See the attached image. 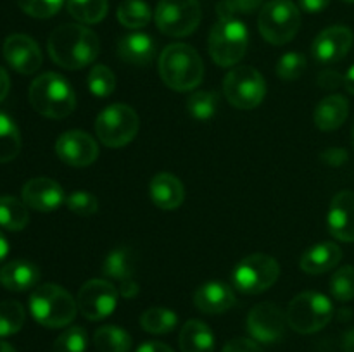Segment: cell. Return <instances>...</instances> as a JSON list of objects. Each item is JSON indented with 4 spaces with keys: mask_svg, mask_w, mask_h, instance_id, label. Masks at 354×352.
Returning a JSON list of instances; mask_svg holds the SVG:
<instances>
[{
    "mask_svg": "<svg viewBox=\"0 0 354 352\" xmlns=\"http://www.w3.org/2000/svg\"><path fill=\"white\" fill-rule=\"evenodd\" d=\"M194 304L201 313L220 314L235 304V293L227 283L207 282L194 293Z\"/></svg>",
    "mask_w": 354,
    "mask_h": 352,
    "instance_id": "cell-19",
    "label": "cell"
},
{
    "mask_svg": "<svg viewBox=\"0 0 354 352\" xmlns=\"http://www.w3.org/2000/svg\"><path fill=\"white\" fill-rule=\"evenodd\" d=\"M9 88H10L9 75H7L6 69L0 68V102H2V100L7 97V93H9Z\"/></svg>",
    "mask_w": 354,
    "mask_h": 352,
    "instance_id": "cell-48",
    "label": "cell"
},
{
    "mask_svg": "<svg viewBox=\"0 0 354 352\" xmlns=\"http://www.w3.org/2000/svg\"><path fill=\"white\" fill-rule=\"evenodd\" d=\"M93 345L99 352H130L131 337L123 328L106 324L93 333Z\"/></svg>",
    "mask_w": 354,
    "mask_h": 352,
    "instance_id": "cell-27",
    "label": "cell"
},
{
    "mask_svg": "<svg viewBox=\"0 0 354 352\" xmlns=\"http://www.w3.org/2000/svg\"><path fill=\"white\" fill-rule=\"evenodd\" d=\"M353 45V31L346 26H330L322 31L311 45L313 57L322 64H334L348 55Z\"/></svg>",
    "mask_w": 354,
    "mask_h": 352,
    "instance_id": "cell-16",
    "label": "cell"
},
{
    "mask_svg": "<svg viewBox=\"0 0 354 352\" xmlns=\"http://www.w3.org/2000/svg\"><path fill=\"white\" fill-rule=\"evenodd\" d=\"M19 9L37 19H48L55 16L66 0H16Z\"/></svg>",
    "mask_w": 354,
    "mask_h": 352,
    "instance_id": "cell-38",
    "label": "cell"
},
{
    "mask_svg": "<svg viewBox=\"0 0 354 352\" xmlns=\"http://www.w3.org/2000/svg\"><path fill=\"white\" fill-rule=\"evenodd\" d=\"M221 352H265V351H263L261 345H259L256 340H252V338L239 337V338H234V340L227 342V345H225Z\"/></svg>",
    "mask_w": 354,
    "mask_h": 352,
    "instance_id": "cell-42",
    "label": "cell"
},
{
    "mask_svg": "<svg viewBox=\"0 0 354 352\" xmlns=\"http://www.w3.org/2000/svg\"><path fill=\"white\" fill-rule=\"evenodd\" d=\"M342 251L334 242H322L313 245L301 255L299 268L308 275H324L341 262Z\"/></svg>",
    "mask_w": 354,
    "mask_h": 352,
    "instance_id": "cell-21",
    "label": "cell"
},
{
    "mask_svg": "<svg viewBox=\"0 0 354 352\" xmlns=\"http://www.w3.org/2000/svg\"><path fill=\"white\" fill-rule=\"evenodd\" d=\"M138 114L127 104L106 107L95 119V133L106 147L120 148L130 144L138 133Z\"/></svg>",
    "mask_w": 354,
    "mask_h": 352,
    "instance_id": "cell-8",
    "label": "cell"
},
{
    "mask_svg": "<svg viewBox=\"0 0 354 352\" xmlns=\"http://www.w3.org/2000/svg\"><path fill=\"white\" fill-rule=\"evenodd\" d=\"M223 93L237 109H254L265 99V78L252 66H237L225 76Z\"/></svg>",
    "mask_w": 354,
    "mask_h": 352,
    "instance_id": "cell-11",
    "label": "cell"
},
{
    "mask_svg": "<svg viewBox=\"0 0 354 352\" xmlns=\"http://www.w3.org/2000/svg\"><path fill=\"white\" fill-rule=\"evenodd\" d=\"M23 202L28 207L40 213H50L66 202L62 186L57 182L45 176L31 178L23 186Z\"/></svg>",
    "mask_w": 354,
    "mask_h": 352,
    "instance_id": "cell-17",
    "label": "cell"
},
{
    "mask_svg": "<svg viewBox=\"0 0 354 352\" xmlns=\"http://www.w3.org/2000/svg\"><path fill=\"white\" fill-rule=\"evenodd\" d=\"M349 114V102L346 97L328 95L317 104L313 113V121L322 131H334L344 124Z\"/></svg>",
    "mask_w": 354,
    "mask_h": 352,
    "instance_id": "cell-24",
    "label": "cell"
},
{
    "mask_svg": "<svg viewBox=\"0 0 354 352\" xmlns=\"http://www.w3.org/2000/svg\"><path fill=\"white\" fill-rule=\"evenodd\" d=\"M86 342L85 328L71 326L55 338L52 352H85Z\"/></svg>",
    "mask_w": 354,
    "mask_h": 352,
    "instance_id": "cell-37",
    "label": "cell"
},
{
    "mask_svg": "<svg viewBox=\"0 0 354 352\" xmlns=\"http://www.w3.org/2000/svg\"><path fill=\"white\" fill-rule=\"evenodd\" d=\"M342 351L344 352H354V328L349 330L348 333L342 338Z\"/></svg>",
    "mask_w": 354,
    "mask_h": 352,
    "instance_id": "cell-49",
    "label": "cell"
},
{
    "mask_svg": "<svg viewBox=\"0 0 354 352\" xmlns=\"http://www.w3.org/2000/svg\"><path fill=\"white\" fill-rule=\"evenodd\" d=\"M26 313L23 304L16 300L0 302V337H10L23 328Z\"/></svg>",
    "mask_w": 354,
    "mask_h": 352,
    "instance_id": "cell-34",
    "label": "cell"
},
{
    "mask_svg": "<svg viewBox=\"0 0 354 352\" xmlns=\"http://www.w3.org/2000/svg\"><path fill=\"white\" fill-rule=\"evenodd\" d=\"M318 85L325 90H335L344 85V76L341 72L334 71V69H327V71H322L320 76H318Z\"/></svg>",
    "mask_w": 354,
    "mask_h": 352,
    "instance_id": "cell-44",
    "label": "cell"
},
{
    "mask_svg": "<svg viewBox=\"0 0 354 352\" xmlns=\"http://www.w3.org/2000/svg\"><path fill=\"white\" fill-rule=\"evenodd\" d=\"M156 55V41L147 33L127 35L118 41V57L131 66H147Z\"/></svg>",
    "mask_w": 354,
    "mask_h": 352,
    "instance_id": "cell-23",
    "label": "cell"
},
{
    "mask_svg": "<svg viewBox=\"0 0 354 352\" xmlns=\"http://www.w3.org/2000/svg\"><path fill=\"white\" fill-rule=\"evenodd\" d=\"M0 352H16V349L10 344H7V342L0 340Z\"/></svg>",
    "mask_w": 354,
    "mask_h": 352,
    "instance_id": "cell-52",
    "label": "cell"
},
{
    "mask_svg": "<svg viewBox=\"0 0 354 352\" xmlns=\"http://www.w3.org/2000/svg\"><path fill=\"white\" fill-rule=\"evenodd\" d=\"M259 33L268 43L286 45L301 28V10L290 0H272L261 7L258 17Z\"/></svg>",
    "mask_w": 354,
    "mask_h": 352,
    "instance_id": "cell-7",
    "label": "cell"
},
{
    "mask_svg": "<svg viewBox=\"0 0 354 352\" xmlns=\"http://www.w3.org/2000/svg\"><path fill=\"white\" fill-rule=\"evenodd\" d=\"M328 230L341 242H354V192L342 190L335 193L328 207Z\"/></svg>",
    "mask_w": 354,
    "mask_h": 352,
    "instance_id": "cell-18",
    "label": "cell"
},
{
    "mask_svg": "<svg viewBox=\"0 0 354 352\" xmlns=\"http://www.w3.org/2000/svg\"><path fill=\"white\" fill-rule=\"evenodd\" d=\"M30 104L38 114L50 119L68 117L76 107V95L64 76L57 72H44L30 85Z\"/></svg>",
    "mask_w": 354,
    "mask_h": 352,
    "instance_id": "cell-3",
    "label": "cell"
},
{
    "mask_svg": "<svg viewBox=\"0 0 354 352\" xmlns=\"http://www.w3.org/2000/svg\"><path fill=\"white\" fill-rule=\"evenodd\" d=\"M86 83H88V90L92 95L104 99V97H109L116 88V76L107 66L95 64L90 69Z\"/></svg>",
    "mask_w": 354,
    "mask_h": 352,
    "instance_id": "cell-35",
    "label": "cell"
},
{
    "mask_svg": "<svg viewBox=\"0 0 354 352\" xmlns=\"http://www.w3.org/2000/svg\"><path fill=\"white\" fill-rule=\"evenodd\" d=\"M7 254H9V242H7L6 235L0 231V262L7 257Z\"/></svg>",
    "mask_w": 354,
    "mask_h": 352,
    "instance_id": "cell-51",
    "label": "cell"
},
{
    "mask_svg": "<svg viewBox=\"0 0 354 352\" xmlns=\"http://www.w3.org/2000/svg\"><path fill=\"white\" fill-rule=\"evenodd\" d=\"M135 269H137V259L128 247H120L111 251L106 255L102 264V273L109 278L118 280L120 283L133 280Z\"/></svg>",
    "mask_w": 354,
    "mask_h": 352,
    "instance_id": "cell-26",
    "label": "cell"
},
{
    "mask_svg": "<svg viewBox=\"0 0 354 352\" xmlns=\"http://www.w3.org/2000/svg\"><path fill=\"white\" fill-rule=\"evenodd\" d=\"M322 162H325L327 166H332V168H339V166L346 164L348 162V152L342 147H330L325 148L320 154Z\"/></svg>",
    "mask_w": 354,
    "mask_h": 352,
    "instance_id": "cell-43",
    "label": "cell"
},
{
    "mask_svg": "<svg viewBox=\"0 0 354 352\" xmlns=\"http://www.w3.org/2000/svg\"><path fill=\"white\" fill-rule=\"evenodd\" d=\"M351 140H353V148H354V121H353V130H351Z\"/></svg>",
    "mask_w": 354,
    "mask_h": 352,
    "instance_id": "cell-53",
    "label": "cell"
},
{
    "mask_svg": "<svg viewBox=\"0 0 354 352\" xmlns=\"http://www.w3.org/2000/svg\"><path fill=\"white\" fill-rule=\"evenodd\" d=\"M76 306L83 317L100 321L111 316L118 306V290L107 280H88L76 295Z\"/></svg>",
    "mask_w": 354,
    "mask_h": 352,
    "instance_id": "cell-12",
    "label": "cell"
},
{
    "mask_svg": "<svg viewBox=\"0 0 354 352\" xmlns=\"http://www.w3.org/2000/svg\"><path fill=\"white\" fill-rule=\"evenodd\" d=\"M26 204L16 197H0V226L9 231H21L30 221Z\"/></svg>",
    "mask_w": 354,
    "mask_h": 352,
    "instance_id": "cell-28",
    "label": "cell"
},
{
    "mask_svg": "<svg viewBox=\"0 0 354 352\" xmlns=\"http://www.w3.org/2000/svg\"><path fill=\"white\" fill-rule=\"evenodd\" d=\"M152 10L144 0H123L118 7V21L124 28L138 30L151 23Z\"/></svg>",
    "mask_w": 354,
    "mask_h": 352,
    "instance_id": "cell-30",
    "label": "cell"
},
{
    "mask_svg": "<svg viewBox=\"0 0 354 352\" xmlns=\"http://www.w3.org/2000/svg\"><path fill=\"white\" fill-rule=\"evenodd\" d=\"M265 0H221L216 7L220 19H237L242 14H252Z\"/></svg>",
    "mask_w": 354,
    "mask_h": 352,
    "instance_id": "cell-40",
    "label": "cell"
},
{
    "mask_svg": "<svg viewBox=\"0 0 354 352\" xmlns=\"http://www.w3.org/2000/svg\"><path fill=\"white\" fill-rule=\"evenodd\" d=\"M249 43V31L241 19H218L211 28L207 48L220 68H230L242 61Z\"/></svg>",
    "mask_w": 354,
    "mask_h": 352,
    "instance_id": "cell-5",
    "label": "cell"
},
{
    "mask_svg": "<svg viewBox=\"0 0 354 352\" xmlns=\"http://www.w3.org/2000/svg\"><path fill=\"white\" fill-rule=\"evenodd\" d=\"M178 344L182 352H214V335L206 323L190 320L180 330Z\"/></svg>",
    "mask_w": 354,
    "mask_h": 352,
    "instance_id": "cell-25",
    "label": "cell"
},
{
    "mask_svg": "<svg viewBox=\"0 0 354 352\" xmlns=\"http://www.w3.org/2000/svg\"><path fill=\"white\" fill-rule=\"evenodd\" d=\"M21 152V133L7 114L0 113V162H9Z\"/></svg>",
    "mask_w": 354,
    "mask_h": 352,
    "instance_id": "cell-32",
    "label": "cell"
},
{
    "mask_svg": "<svg viewBox=\"0 0 354 352\" xmlns=\"http://www.w3.org/2000/svg\"><path fill=\"white\" fill-rule=\"evenodd\" d=\"M159 75L162 83L171 90L189 92L203 81V59L190 45L171 43L159 55Z\"/></svg>",
    "mask_w": 354,
    "mask_h": 352,
    "instance_id": "cell-2",
    "label": "cell"
},
{
    "mask_svg": "<svg viewBox=\"0 0 354 352\" xmlns=\"http://www.w3.org/2000/svg\"><path fill=\"white\" fill-rule=\"evenodd\" d=\"M40 280V269L26 259H14L0 269V285L12 292L33 289Z\"/></svg>",
    "mask_w": 354,
    "mask_h": 352,
    "instance_id": "cell-22",
    "label": "cell"
},
{
    "mask_svg": "<svg viewBox=\"0 0 354 352\" xmlns=\"http://www.w3.org/2000/svg\"><path fill=\"white\" fill-rule=\"evenodd\" d=\"M135 352H175L169 345L162 344V342H145Z\"/></svg>",
    "mask_w": 354,
    "mask_h": 352,
    "instance_id": "cell-46",
    "label": "cell"
},
{
    "mask_svg": "<svg viewBox=\"0 0 354 352\" xmlns=\"http://www.w3.org/2000/svg\"><path fill=\"white\" fill-rule=\"evenodd\" d=\"M55 154L62 162L73 168H86L99 157V145L95 138L82 130L62 133L55 141Z\"/></svg>",
    "mask_w": 354,
    "mask_h": 352,
    "instance_id": "cell-14",
    "label": "cell"
},
{
    "mask_svg": "<svg viewBox=\"0 0 354 352\" xmlns=\"http://www.w3.org/2000/svg\"><path fill=\"white\" fill-rule=\"evenodd\" d=\"M68 12L83 24H95L106 17L109 10L107 0H66Z\"/></svg>",
    "mask_w": 354,
    "mask_h": 352,
    "instance_id": "cell-29",
    "label": "cell"
},
{
    "mask_svg": "<svg viewBox=\"0 0 354 352\" xmlns=\"http://www.w3.org/2000/svg\"><path fill=\"white\" fill-rule=\"evenodd\" d=\"M176 323H178V316L171 309H165V307H151L144 311L140 316V326L154 335L169 333L175 330Z\"/></svg>",
    "mask_w": 354,
    "mask_h": 352,
    "instance_id": "cell-31",
    "label": "cell"
},
{
    "mask_svg": "<svg viewBox=\"0 0 354 352\" xmlns=\"http://www.w3.org/2000/svg\"><path fill=\"white\" fill-rule=\"evenodd\" d=\"M201 17L203 9L199 0H159L154 10L158 30L173 38L194 33L201 24Z\"/></svg>",
    "mask_w": 354,
    "mask_h": 352,
    "instance_id": "cell-9",
    "label": "cell"
},
{
    "mask_svg": "<svg viewBox=\"0 0 354 352\" xmlns=\"http://www.w3.org/2000/svg\"><path fill=\"white\" fill-rule=\"evenodd\" d=\"M280 276V264L268 254H251L242 259L232 273L237 290L249 295L266 292Z\"/></svg>",
    "mask_w": 354,
    "mask_h": 352,
    "instance_id": "cell-10",
    "label": "cell"
},
{
    "mask_svg": "<svg viewBox=\"0 0 354 352\" xmlns=\"http://www.w3.org/2000/svg\"><path fill=\"white\" fill-rule=\"evenodd\" d=\"M48 55L61 68L76 71L90 66L99 55V37L83 24H61L48 37Z\"/></svg>",
    "mask_w": 354,
    "mask_h": 352,
    "instance_id": "cell-1",
    "label": "cell"
},
{
    "mask_svg": "<svg viewBox=\"0 0 354 352\" xmlns=\"http://www.w3.org/2000/svg\"><path fill=\"white\" fill-rule=\"evenodd\" d=\"M120 293L124 297V299H133L138 293V283L135 280H128V282H123L120 286Z\"/></svg>",
    "mask_w": 354,
    "mask_h": 352,
    "instance_id": "cell-47",
    "label": "cell"
},
{
    "mask_svg": "<svg viewBox=\"0 0 354 352\" xmlns=\"http://www.w3.org/2000/svg\"><path fill=\"white\" fill-rule=\"evenodd\" d=\"M3 57L14 71L21 75H33L40 69L41 52L37 41L23 33H14L3 41Z\"/></svg>",
    "mask_w": 354,
    "mask_h": 352,
    "instance_id": "cell-15",
    "label": "cell"
},
{
    "mask_svg": "<svg viewBox=\"0 0 354 352\" xmlns=\"http://www.w3.org/2000/svg\"><path fill=\"white\" fill-rule=\"evenodd\" d=\"M344 86L348 88L349 93L354 95V64L348 69V72L344 75Z\"/></svg>",
    "mask_w": 354,
    "mask_h": 352,
    "instance_id": "cell-50",
    "label": "cell"
},
{
    "mask_svg": "<svg viewBox=\"0 0 354 352\" xmlns=\"http://www.w3.org/2000/svg\"><path fill=\"white\" fill-rule=\"evenodd\" d=\"M304 69H306V57L299 52H287L277 64V75L286 81H294L303 75Z\"/></svg>",
    "mask_w": 354,
    "mask_h": 352,
    "instance_id": "cell-39",
    "label": "cell"
},
{
    "mask_svg": "<svg viewBox=\"0 0 354 352\" xmlns=\"http://www.w3.org/2000/svg\"><path fill=\"white\" fill-rule=\"evenodd\" d=\"M149 195L152 202L165 211L178 209L185 199V190L182 182L171 173H159L151 179L149 185Z\"/></svg>",
    "mask_w": 354,
    "mask_h": 352,
    "instance_id": "cell-20",
    "label": "cell"
},
{
    "mask_svg": "<svg viewBox=\"0 0 354 352\" xmlns=\"http://www.w3.org/2000/svg\"><path fill=\"white\" fill-rule=\"evenodd\" d=\"M328 3H330V0H299L301 9L310 14L322 12V10L327 9Z\"/></svg>",
    "mask_w": 354,
    "mask_h": 352,
    "instance_id": "cell-45",
    "label": "cell"
},
{
    "mask_svg": "<svg viewBox=\"0 0 354 352\" xmlns=\"http://www.w3.org/2000/svg\"><path fill=\"white\" fill-rule=\"evenodd\" d=\"M287 323L294 331L303 335L315 333L330 323L334 306L320 292H303L290 300L287 307Z\"/></svg>",
    "mask_w": 354,
    "mask_h": 352,
    "instance_id": "cell-6",
    "label": "cell"
},
{
    "mask_svg": "<svg viewBox=\"0 0 354 352\" xmlns=\"http://www.w3.org/2000/svg\"><path fill=\"white\" fill-rule=\"evenodd\" d=\"M287 314L272 302L256 304L248 314L249 335L261 344H277L283 338L287 330Z\"/></svg>",
    "mask_w": 354,
    "mask_h": 352,
    "instance_id": "cell-13",
    "label": "cell"
},
{
    "mask_svg": "<svg viewBox=\"0 0 354 352\" xmlns=\"http://www.w3.org/2000/svg\"><path fill=\"white\" fill-rule=\"evenodd\" d=\"M218 107H220V95L213 90L194 92L187 99V109L197 121H209L216 114Z\"/></svg>",
    "mask_w": 354,
    "mask_h": 352,
    "instance_id": "cell-33",
    "label": "cell"
},
{
    "mask_svg": "<svg viewBox=\"0 0 354 352\" xmlns=\"http://www.w3.org/2000/svg\"><path fill=\"white\" fill-rule=\"evenodd\" d=\"M66 206L78 216H92L99 209V200L93 193L85 192V190H76L66 197Z\"/></svg>",
    "mask_w": 354,
    "mask_h": 352,
    "instance_id": "cell-41",
    "label": "cell"
},
{
    "mask_svg": "<svg viewBox=\"0 0 354 352\" xmlns=\"http://www.w3.org/2000/svg\"><path fill=\"white\" fill-rule=\"evenodd\" d=\"M30 313L41 326L62 328L75 320L78 306L76 299L61 285L45 283L30 295Z\"/></svg>",
    "mask_w": 354,
    "mask_h": 352,
    "instance_id": "cell-4",
    "label": "cell"
},
{
    "mask_svg": "<svg viewBox=\"0 0 354 352\" xmlns=\"http://www.w3.org/2000/svg\"><path fill=\"white\" fill-rule=\"evenodd\" d=\"M332 297L341 302L354 299V266H342L332 275L328 283Z\"/></svg>",
    "mask_w": 354,
    "mask_h": 352,
    "instance_id": "cell-36",
    "label": "cell"
},
{
    "mask_svg": "<svg viewBox=\"0 0 354 352\" xmlns=\"http://www.w3.org/2000/svg\"><path fill=\"white\" fill-rule=\"evenodd\" d=\"M344 2H349V3H354V0H344Z\"/></svg>",
    "mask_w": 354,
    "mask_h": 352,
    "instance_id": "cell-54",
    "label": "cell"
}]
</instances>
